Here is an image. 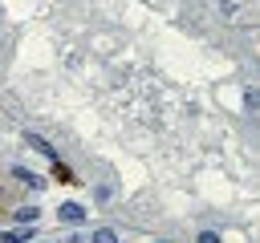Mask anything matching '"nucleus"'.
<instances>
[{
    "instance_id": "nucleus-2",
    "label": "nucleus",
    "mask_w": 260,
    "mask_h": 243,
    "mask_svg": "<svg viewBox=\"0 0 260 243\" xmlns=\"http://www.w3.org/2000/svg\"><path fill=\"white\" fill-rule=\"evenodd\" d=\"M37 219H41V211H37V207H20V211H16V223H24V227H32Z\"/></svg>"
},
{
    "instance_id": "nucleus-7",
    "label": "nucleus",
    "mask_w": 260,
    "mask_h": 243,
    "mask_svg": "<svg viewBox=\"0 0 260 243\" xmlns=\"http://www.w3.org/2000/svg\"><path fill=\"white\" fill-rule=\"evenodd\" d=\"M53 174H57V178H61V182H77V178H73V174H69V166H61V158H57V166H53Z\"/></svg>"
},
{
    "instance_id": "nucleus-8",
    "label": "nucleus",
    "mask_w": 260,
    "mask_h": 243,
    "mask_svg": "<svg viewBox=\"0 0 260 243\" xmlns=\"http://www.w3.org/2000/svg\"><path fill=\"white\" fill-rule=\"evenodd\" d=\"M199 243H219V235H215V231H203V235H199Z\"/></svg>"
},
{
    "instance_id": "nucleus-3",
    "label": "nucleus",
    "mask_w": 260,
    "mask_h": 243,
    "mask_svg": "<svg viewBox=\"0 0 260 243\" xmlns=\"http://www.w3.org/2000/svg\"><path fill=\"white\" fill-rule=\"evenodd\" d=\"M12 174H16V178H20V182H28V186H45V178H37V174H32V170H20V166H16V170H12Z\"/></svg>"
},
{
    "instance_id": "nucleus-4",
    "label": "nucleus",
    "mask_w": 260,
    "mask_h": 243,
    "mask_svg": "<svg viewBox=\"0 0 260 243\" xmlns=\"http://www.w3.org/2000/svg\"><path fill=\"white\" fill-rule=\"evenodd\" d=\"M24 239H28V231H24V227H16V231H4V235H0V243H24Z\"/></svg>"
},
{
    "instance_id": "nucleus-5",
    "label": "nucleus",
    "mask_w": 260,
    "mask_h": 243,
    "mask_svg": "<svg viewBox=\"0 0 260 243\" xmlns=\"http://www.w3.org/2000/svg\"><path fill=\"white\" fill-rule=\"evenodd\" d=\"M89 243H118V235H114V231H110V227H98V231H93V239H89Z\"/></svg>"
},
{
    "instance_id": "nucleus-6",
    "label": "nucleus",
    "mask_w": 260,
    "mask_h": 243,
    "mask_svg": "<svg viewBox=\"0 0 260 243\" xmlns=\"http://www.w3.org/2000/svg\"><path fill=\"white\" fill-rule=\"evenodd\" d=\"M28 146H32V150H41V154H53V146H49L45 138H37V134H28Z\"/></svg>"
},
{
    "instance_id": "nucleus-1",
    "label": "nucleus",
    "mask_w": 260,
    "mask_h": 243,
    "mask_svg": "<svg viewBox=\"0 0 260 243\" xmlns=\"http://www.w3.org/2000/svg\"><path fill=\"white\" fill-rule=\"evenodd\" d=\"M57 215H61V223H81V219H85V207H81V202H65Z\"/></svg>"
}]
</instances>
